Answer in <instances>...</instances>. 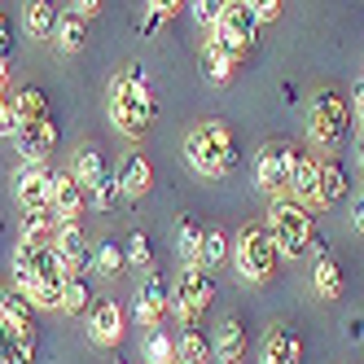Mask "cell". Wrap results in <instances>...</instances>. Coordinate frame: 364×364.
I'll return each instance as SVG.
<instances>
[{
	"label": "cell",
	"mask_w": 364,
	"mask_h": 364,
	"mask_svg": "<svg viewBox=\"0 0 364 364\" xmlns=\"http://www.w3.org/2000/svg\"><path fill=\"white\" fill-rule=\"evenodd\" d=\"M66 268L58 250H18L14 246V285L18 294H27L31 307H58L62 311V290H66Z\"/></svg>",
	"instance_id": "cell-1"
},
{
	"label": "cell",
	"mask_w": 364,
	"mask_h": 364,
	"mask_svg": "<svg viewBox=\"0 0 364 364\" xmlns=\"http://www.w3.org/2000/svg\"><path fill=\"white\" fill-rule=\"evenodd\" d=\"M110 123L127 141H141L154 127V97L141 84V66H127V75L110 80Z\"/></svg>",
	"instance_id": "cell-2"
},
{
	"label": "cell",
	"mask_w": 364,
	"mask_h": 364,
	"mask_svg": "<svg viewBox=\"0 0 364 364\" xmlns=\"http://www.w3.org/2000/svg\"><path fill=\"white\" fill-rule=\"evenodd\" d=\"M185 159L198 176L206 180H215L224 171L237 167V145H232V127L220 123V119H206L198 127H189V136H185Z\"/></svg>",
	"instance_id": "cell-3"
},
{
	"label": "cell",
	"mask_w": 364,
	"mask_h": 364,
	"mask_svg": "<svg viewBox=\"0 0 364 364\" xmlns=\"http://www.w3.org/2000/svg\"><path fill=\"white\" fill-rule=\"evenodd\" d=\"M264 228H268V237H272V246H277L281 259H299V255L311 250V242H316L311 211H307L303 202H294V198H277Z\"/></svg>",
	"instance_id": "cell-4"
},
{
	"label": "cell",
	"mask_w": 364,
	"mask_h": 364,
	"mask_svg": "<svg viewBox=\"0 0 364 364\" xmlns=\"http://www.w3.org/2000/svg\"><path fill=\"white\" fill-rule=\"evenodd\" d=\"M277 264H281V255H277V246L268 237V228L250 224V228L237 232V242H232V268H237L246 281L268 285L277 277Z\"/></svg>",
	"instance_id": "cell-5"
},
{
	"label": "cell",
	"mask_w": 364,
	"mask_h": 364,
	"mask_svg": "<svg viewBox=\"0 0 364 364\" xmlns=\"http://www.w3.org/2000/svg\"><path fill=\"white\" fill-rule=\"evenodd\" d=\"M299 163H303V149L294 145H264L255 159V185L277 198H294V176H299Z\"/></svg>",
	"instance_id": "cell-6"
},
{
	"label": "cell",
	"mask_w": 364,
	"mask_h": 364,
	"mask_svg": "<svg viewBox=\"0 0 364 364\" xmlns=\"http://www.w3.org/2000/svg\"><path fill=\"white\" fill-rule=\"evenodd\" d=\"M347 123H351V106L343 101V92L321 88L307 106V136L316 141L321 149H333L338 141L347 136Z\"/></svg>",
	"instance_id": "cell-7"
},
{
	"label": "cell",
	"mask_w": 364,
	"mask_h": 364,
	"mask_svg": "<svg viewBox=\"0 0 364 364\" xmlns=\"http://www.w3.org/2000/svg\"><path fill=\"white\" fill-rule=\"evenodd\" d=\"M211 299H215V281H211V272L185 268V272L176 277L171 307H176V316L185 321V329H198V321H202V311L211 307Z\"/></svg>",
	"instance_id": "cell-8"
},
{
	"label": "cell",
	"mask_w": 364,
	"mask_h": 364,
	"mask_svg": "<svg viewBox=\"0 0 364 364\" xmlns=\"http://www.w3.org/2000/svg\"><path fill=\"white\" fill-rule=\"evenodd\" d=\"M14 202L31 215H53V176L44 163H22V171L14 176Z\"/></svg>",
	"instance_id": "cell-9"
},
{
	"label": "cell",
	"mask_w": 364,
	"mask_h": 364,
	"mask_svg": "<svg viewBox=\"0 0 364 364\" xmlns=\"http://www.w3.org/2000/svg\"><path fill=\"white\" fill-rule=\"evenodd\" d=\"M224 48H232V53H242L246 58V48L255 44L259 36V18H255V5L250 0H232V5H224L220 22H215V31H211Z\"/></svg>",
	"instance_id": "cell-10"
},
{
	"label": "cell",
	"mask_w": 364,
	"mask_h": 364,
	"mask_svg": "<svg viewBox=\"0 0 364 364\" xmlns=\"http://www.w3.org/2000/svg\"><path fill=\"white\" fill-rule=\"evenodd\" d=\"M88 338L97 347H119L123 343V307L114 299H101L88 307Z\"/></svg>",
	"instance_id": "cell-11"
},
{
	"label": "cell",
	"mask_w": 364,
	"mask_h": 364,
	"mask_svg": "<svg viewBox=\"0 0 364 364\" xmlns=\"http://www.w3.org/2000/svg\"><path fill=\"white\" fill-rule=\"evenodd\" d=\"M0 325L22 343H36V307L27 303V294L18 290H0Z\"/></svg>",
	"instance_id": "cell-12"
},
{
	"label": "cell",
	"mask_w": 364,
	"mask_h": 364,
	"mask_svg": "<svg viewBox=\"0 0 364 364\" xmlns=\"http://www.w3.org/2000/svg\"><path fill=\"white\" fill-rule=\"evenodd\" d=\"M18 154H22V163H44L48 159V149L58 145V123L53 119H40V123H22L18 127V136H14Z\"/></svg>",
	"instance_id": "cell-13"
},
{
	"label": "cell",
	"mask_w": 364,
	"mask_h": 364,
	"mask_svg": "<svg viewBox=\"0 0 364 364\" xmlns=\"http://www.w3.org/2000/svg\"><path fill=\"white\" fill-rule=\"evenodd\" d=\"M299 360H303V338L285 325L268 329L264 347H259V364H299Z\"/></svg>",
	"instance_id": "cell-14"
},
{
	"label": "cell",
	"mask_w": 364,
	"mask_h": 364,
	"mask_svg": "<svg viewBox=\"0 0 364 364\" xmlns=\"http://www.w3.org/2000/svg\"><path fill=\"white\" fill-rule=\"evenodd\" d=\"M53 250H58V259H62V268L66 272H84V264H88V237H84V228L80 224H58V237H53Z\"/></svg>",
	"instance_id": "cell-15"
},
{
	"label": "cell",
	"mask_w": 364,
	"mask_h": 364,
	"mask_svg": "<svg viewBox=\"0 0 364 364\" xmlns=\"http://www.w3.org/2000/svg\"><path fill=\"white\" fill-rule=\"evenodd\" d=\"M80 211H84V185L70 171L53 176V220L58 224H75Z\"/></svg>",
	"instance_id": "cell-16"
},
{
	"label": "cell",
	"mask_w": 364,
	"mask_h": 364,
	"mask_svg": "<svg viewBox=\"0 0 364 364\" xmlns=\"http://www.w3.org/2000/svg\"><path fill=\"white\" fill-rule=\"evenodd\" d=\"M119 189H123V198H145L149 193V185H154V167H149V159L141 149H132L127 159L119 163Z\"/></svg>",
	"instance_id": "cell-17"
},
{
	"label": "cell",
	"mask_w": 364,
	"mask_h": 364,
	"mask_svg": "<svg viewBox=\"0 0 364 364\" xmlns=\"http://www.w3.org/2000/svg\"><path fill=\"white\" fill-rule=\"evenodd\" d=\"M246 347H250L246 325H242L237 316H228V321L220 325V333H215V343H211L215 360H220V364H242V360H246Z\"/></svg>",
	"instance_id": "cell-18"
},
{
	"label": "cell",
	"mask_w": 364,
	"mask_h": 364,
	"mask_svg": "<svg viewBox=\"0 0 364 364\" xmlns=\"http://www.w3.org/2000/svg\"><path fill=\"white\" fill-rule=\"evenodd\" d=\"M167 307H171V290L159 281V272L145 277V285L136 290V316H141V325H159Z\"/></svg>",
	"instance_id": "cell-19"
},
{
	"label": "cell",
	"mask_w": 364,
	"mask_h": 364,
	"mask_svg": "<svg viewBox=\"0 0 364 364\" xmlns=\"http://www.w3.org/2000/svg\"><path fill=\"white\" fill-rule=\"evenodd\" d=\"M237 62H242V53L224 48L215 36L202 44V70H206V80H211V84H228L232 75H237Z\"/></svg>",
	"instance_id": "cell-20"
},
{
	"label": "cell",
	"mask_w": 364,
	"mask_h": 364,
	"mask_svg": "<svg viewBox=\"0 0 364 364\" xmlns=\"http://www.w3.org/2000/svg\"><path fill=\"white\" fill-rule=\"evenodd\" d=\"M311 290H316L321 299H343V290H347V272H343V264L325 250L321 259H316V268H311Z\"/></svg>",
	"instance_id": "cell-21"
},
{
	"label": "cell",
	"mask_w": 364,
	"mask_h": 364,
	"mask_svg": "<svg viewBox=\"0 0 364 364\" xmlns=\"http://www.w3.org/2000/svg\"><path fill=\"white\" fill-rule=\"evenodd\" d=\"M70 176L84 185V193H92L101 180H106L110 171H106V159H101V149L97 145H80V154H75V167H70Z\"/></svg>",
	"instance_id": "cell-22"
},
{
	"label": "cell",
	"mask_w": 364,
	"mask_h": 364,
	"mask_svg": "<svg viewBox=\"0 0 364 364\" xmlns=\"http://www.w3.org/2000/svg\"><path fill=\"white\" fill-rule=\"evenodd\" d=\"M294 202H303L307 211H311V206H321V159H311V154H303V163H299Z\"/></svg>",
	"instance_id": "cell-23"
},
{
	"label": "cell",
	"mask_w": 364,
	"mask_h": 364,
	"mask_svg": "<svg viewBox=\"0 0 364 364\" xmlns=\"http://www.w3.org/2000/svg\"><path fill=\"white\" fill-rule=\"evenodd\" d=\"M58 18H62V14L48 5V0H31V5L22 9V27H27L31 40H48V36L58 31Z\"/></svg>",
	"instance_id": "cell-24"
},
{
	"label": "cell",
	"mask_w": 364,
	"mask_h": 364,
	"mask_svg": "<svg viewBox=\"0 0 364 364\" xmlns=\"http://www.w3.org/2000/svg\"><path fill=\"white\" fill-rule=\"evenodd\" d=\"M53 40H58V48H62V53H80V48L88 44V22L80 18V14H62L58 18V31H53Z\"/></svg>",
	"instance_id": "cell-25"
},
{
	"label": "cell",
	"mask_w": 364,
	"mask_h": 364,
	"mask_svg": "<svg viewBox=\"0 0 364 364\" xmlns=\"http://www.w3.org/2000/svg\"><path fill=\"white\" fill-rule=\"evenodd\" d=\"M347 193V167H343V159H321V206H329V202H338Z\"/></svg>",
	"instance_id": "cell-26"
},
{
	"label": "cell",
	"mask_w": 364,
	"mask_h": 364,
	"mask_svg": "<svg viewBox=\"0 0 364 364\" xmlns=\"http://www.w3.org/2000/svg\"><path fill=\"white\" fill-rule=\"evenodd\" d=\"M58 237V228L48 215H31L27 224H22V237H18V250H48Z\"/></svg>",
	"instance_id": "cell-27"
},
{
	"label": "cell",
	"mask_w": 364,
	"mask_h": 364,
	"mask_svg": "<svg viewBox=\"0 0 364 364\" xmlns=\"http://www.w3.org/2000/svg\"><path fill=\"white\" fill-rule=\"evenodd\" d=\"M9 101H14V110H18V119H22V123H40V119H53V114H48V97H44L40 88H18Z\"/></svg>",
	"instance_id": "cell-28"
},
{
	"label": "cell",
	"mask_w": 364,
	"mask_h": 364,
	"mask_svg": "<svg viewBox=\"0 0 364 364\" xmlns=\"http://www.w3.org/2000/svg\"><path fill=\"white\" fill-rule=\"evenodd\" d=\"M176 360L180 364H206L211 360V343H206V333L202 329H185L176 338Z\"/></svg>",
	"instance_id": "cell-29"
},
{
	"label": "cell",
	"mask_w": 364,
	"mask_h": 364,
	"mask_svg": "<svg viewBox=\"0 0 364 364\" xmlns=\"http://www.w3.org/2000/svg\"><path fill=\"white\" fill-rule=\"evenodd\" d=\"M224 259H232V255H228V237H224L220 228H206V232H202V250H198V268L211 272V268L224 264Z\"/></svg>",
	"instance_id": "cell-30"
},
{
	"label": "cell",
	"mask_w": 364,
	"mask_h": 364,
	"mask_svg": "<svg viewBox=\"0 0 364 364\" xmlns=\"http://www.w3.org/2000/svg\"><path fill=\"white\" fill-rule=\"evenodd\" d=\"M202 232H206V228H202L198 220H189V215H185V220H180V228H176V250H180V255H185V268H198V250H202Z\"/></svg>",
	"instance_id": "cell-31"
},
{
	"label": "cell",
	"mask_w": 364,
	"mask_h": 364,
	"mask_svg": "<svg viewBox=\"0 0 364 364\" xmlns=\"http://www.w3.org/2000/svg\"><path fill=\"white\" fill-rule=\"evenodd\" d=\"M84 307H88V281H84V272H70L66 290H62V311L66 316H84Z\"/></svg>",
	"instance_id": "cell-32"
},
{
	"label": "cell",
	"mask_w": 364,
	"mask_h": 364,
	"mask_svg": "<svg viewBox=\"0 0 364 364\" xmlns=\"http://www.w3.org/2000/svg\"><path fill=\"white\" fill-rule=\"evenodd\" d=\"M145 364H176V343L163 329H149L145 333Z\"/></svg>",
	"instance_id": "cell-33"
},
{
	"label": "cell",
	"mask_w": 364,
	"mask_h": 364,
	"mask_svg": "<svg viewBox=\"0 0 364 364\" xmlns=\"http://www.w3.org/2000/svg\"><path fill=\"white\" fill-rule=\"evenodd\" d=\"M31 351H36V343H22V338H14L0 325V364H31Z\"/></svg>",
	"instance_id": "cell-34"
},
{
	"label": "cell",
	"mask_w": 364,
	"mask_h": 364,
	"mask_svg": "<svg viewBox=\"0 0 364 364\" xmlns=\"http://www.w3.org/2000/svg\"><path fill=\"white\" fill-rule=\"evenodd\" d=\"M92 264H97V272H101V277H119V272H123V264H127V255H123L114 242H106V246L92 255Z\"/></svg>",
	"instance_id": "cell-35"
},
{
	"label": "cell",
	"mask_w": 364,
	"mask_h": 364,
	"mask_svg": "<svg viewBox=\"0 0 364 364\" xmlns=\"http://www.w3.org/2000/svg\"><path fill=\"white\" fill-rule=\"evenodd\" d=\"M119 198H123V189H119V176L110 171V176H106V180H101V185L92 189V206H97V211H110V206H114Z\"/></svg>",
	"instance_id": "cell-36"
},
{
	"label": "cell",
	"mask_w": 364,
	"mask_h": 364,
	"mask_svg": "<svg viewBox=\"0 0 364 364\" xmlns=\"http://www.w3.org/2000/svg\"><path fill=\"white\" fill-rule=\"evenodd\" d=\"M180 9H185L180 0H159V5H149V14H145V22H141V27H145V31H159L163 22H167V18H176Z\"/></svg>",
	"instance_id": "cell-37"
},
{
	"label": "cell",
	"mask_w": 364,
	"mask_h": 364,
	"mask_svg": "<svg viewBox=\"0 0 364 364\" xmlns=\"http://www.w3.org/2000/svg\"><path fill=\"white\" fill-rule=\"evenodd\" d=\"M123 255H127V264H136V268H149V264H154V250H149V237H145V232H132Z\"/></svg>",
	"instance_id": "cell-38"
},
{
	"label": "cell",
	"mask_w": 364,
	"mask_h": 364,
	"mask_svg": "<svg viewBox=\"0 0 364 364\" xmlns=\"http://www.w3.org/2000/svg\"><path fill=\"white\" fill-rule=\"evenodd\" d=\"M18 127H22V119H18V110H14V101H9V97H0V136L14 141V136H18Z\"/></svg>",
	"instance_id": "cell-39"
},
{
	"label": "cell",
	"mask_w": 364,
	"mask_h": 364,
	"mask_svg": "<svg viewBox=\"0 0 364 364\" xmlns=\"http://www.w3.org/2000/svg\"><path fill=\"white\" fill-rule=\"evenodd\" d=\"M189 9H193V18L202 22V27H211V31H215V22H220V14H224L220 0H198V5H189Z\"/></svg>",
	"instance_id": "cell-40"
},
{
	"label": "cell",
	"mask_w": 364,
	"mask_h": 364,
	"mask_svg": "<svg viewBox=\"0 0 364 364\" xmlns=\"http://www.w3.org/2000/svg\"><path fill=\"white\" fill-rule=\"evenodd\" d=\"M281 9H285L281 0H259V5H255V18H259V22H277Z\"/></svg>",
	"instance_id": "cell-41"
},
{
	"label": "cell",
	"mask_w": 364,
	"mask_h": 364,
	"mask_svg": "<svg viewBox=\"0 0 364 364\" xmlns=\"http://www.w3.org/2000/svg\"><path fill=\"white\" fill-rule=\"evenodd\" d=\"M351 224H355V228L364 232V185H360V189L351 193Z\"/></svg>",
	"instance_id": "cell-42"
},
{
	"label": "cell",
	"mask_w": 364,
	"mask_h": 364,
	"mask_svg": "<svg viewBox=\"0 0 364 364\" xmlns=\"http://www.w3.org/2000/svg\"><path fill=\"white\" fill-rule=\"evenodd\" d=\"M0 58H9L14 62V31H9V22L0 18Z\"/></svg>",
	"instance_id": "cell-43"
},
{
	"label": "cell",
	"mask_w": 364,
	"mask_h": 364,
	"mask_svg": "<svg viewBox=\"0 0 364 364\" xmlns=\"http://www.w3.org/2000/svg\"><path fill=\"white\" fill-rule=\"evenodd\" d=\"M75 14H80L84 22H88V18H97V14H101V0H80V5H75Z\"/></svg>",
	"instance_id": "cell-44"
},
{
	"label": "cell",
	"mask_w": 364,
	"mask_h": 364,
	"mask_svg": "<svg viewBox=\"0 0 364 364\" xmlns=\"http://www.w3.org/2000/svg\"><path fill=\"white\" fill-rule=\"evenodd\" d=\"M9 80H14V62H9V58H0V88H5Z\"/></svg>",
	"instance_id": "cell-45"
},
{
	"label": "cell",
	"mask_w": 364,
	"mask_h": 364,
	"mask_svg": "<svg viewBox=\"0 0 364 364\" xmlns=\"http://www.w3.org/2000/svg\"><path fill=\"white\" fill-rule=\"evenodd\" d=\"M355 114H360V123H364V80H355Z\"/></svg>",
	"instance_id": "cell-46"
},
{
	"label": "cell",
	"mask_w": 364,
	"mask_h": 364,
	"mask_svg": "<svg viewBox=\"0 0 364 364\" xmlns=\"http://www.w3.org/2000/svg\"><path fill=\"white\" fill-rule=\"evenodd\" d=\"M355 159H360V171H364V132H360V141H355Z\"/></svg>",
	"instance_id": "cell-47"
}]
</instances>
